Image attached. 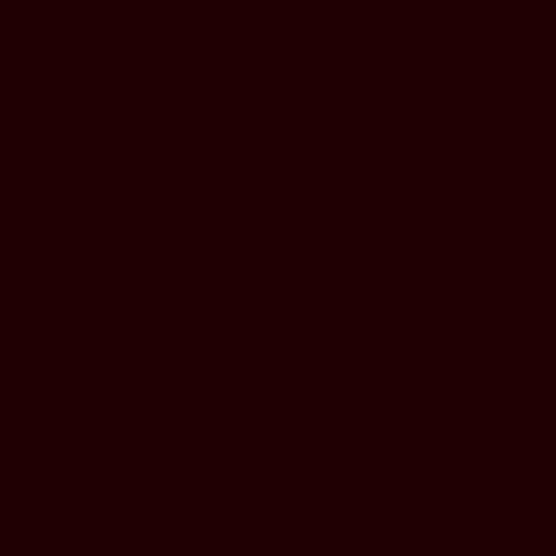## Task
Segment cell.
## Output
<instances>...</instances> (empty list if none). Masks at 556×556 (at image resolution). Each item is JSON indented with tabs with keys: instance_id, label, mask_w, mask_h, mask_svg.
Segmentation results:
<instances>
[]
</instances>
